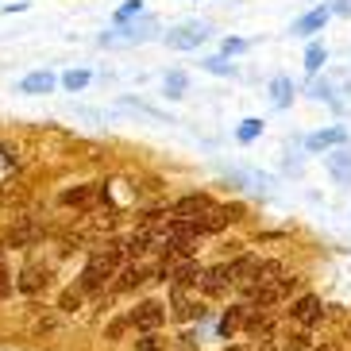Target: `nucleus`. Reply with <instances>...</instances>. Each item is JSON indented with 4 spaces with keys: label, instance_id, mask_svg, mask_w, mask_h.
Masks as SVG:
<instances>
[{
    "label": "nucleus",
    "instance_id": "28",
    "mask_svg": "<svg viewBox=\"0 0 351 351\" xmlns=\"http://www.w3.org/2000/svg\"><path fill=\"white\" fill-rule=\"evenodd\" d=\"M12 293V278H8V270L0 267V298H8Z\"/></svg>",
    "mask_w": 351,
    "mask_h": 351
},
{
    "label": "nucleus",
    "instance_id": "3",
    "mask_svg": "<svg viewBox=\"0 0 351 351\" xmlns=\"http://www.w3.org/2000/svg\"><path fill=\"white\" fill-rule=\"evenodd\" d=\"M324 317V301L317 298V293H305V298H298L293 305H289V320H298V324H317V320Z\"/></svg>",
    "mask_w": 351,
    "mask_h": 351
},
{
    "label": "nucleus",
    "instance_id": "18",
    "mask_svg": "<svg viewBox=\"0 0 351 351\" xmlns=\"http://www.w3.org/2000/svg\"><path fill=\"white\" fill-rule=\"evenodd\" d=\"M186 73H182V70H174V73H166V97H182V93H186Z\"/></svg>",
    "mask_w": 351,
    "mask_h": 351
},
{
    "label": "nucleus",
    "instance_id": "10",
    "mask_svg": "<svg viewBox=\"0 0 351 351\" xmlns=\"http://www.w3.org/2000/svg\"><path fill=\"white\" fill-rule=\"evenodd\" d=\"M20 93H27V97H39V93H51L54 89V73H47V70H35V73H27L20 85H16Z\"/></svg>",
    "mask_w": 351,
    "mask_h": 351
},
{
    "label": "nucleus",
    "instance_id": "23",
    "mask_svg": "<svg viewBox=\"0 0 351 351\" xmlns=\"http://www.w3.org/2000/svg\"><path fill=\"white\" fill-rule=\"evenodd\" d=\"M205 70H213V73H228V77H232V73H236V66L224 62V58H205Z\"/></svg>",
    "mask_w": 351,
    "mask_h": 351
},
{
    "label": "nucleus",
    "instance_id": "4",
    "mask_svg": "<svg viewBox=\"0 0 351 351\" xmlns=\"http://www.w3.org/2000/svg\"><path fill=\"white\" fill-rule=\"evenodd\" d=\"M208 208H213L208 193H186L182 201H174V220H197V217H205Z\"/></svg>",
    "mask_w": 351,
    "mask_h": 351
},
{
    "label": "nucleus",
    "instance_id": "9",
    "mask_svg": "<svg viewBox=\"0 0 351 351\" xmlns=\"http://www.w3.org/2000/svg\"><path fill=\"white\" fill-rule=\"evenodd\" d=\"M205 43V32L201 27H178V32H166V47H174V51H193Z\"/></svg>",
    "mask_w": 351,
    "mask_h": 351
},
{
    "label": "nucleus",
    "instance_id": "8",
    "mask_svg": "<svg viewBox=\"0 0 351 351\" xmlns=\"http://www.w3.org/2000/svg\"><path fill=\"white\" fill-rule=\"evenodd\" d=\"M247 317H251V301H243V305H232V309L220 317V336H224V340H232L239 328H247Z\"/></svg>",
    "mask_w": 351,
    "mask_h": 351
},
{
    "label": "nucleus",
    "instance_id": "31",
    "mask_svg": "<svg viewBox=\"0 0 351 351\" xmlns=\"http://www.w3.org/2000/svg\"><path fill=\"white\" fill-rule=\"evenodd\" d=\"M228 351H251V348H239V343H236V348H228Z\"/></svg>",
    "mask_w": 351,
    "mask_h": 351
},
{
    "label": "nucleus",
    "instance_id": "11",
    "mask_svg": "<svg viewBox=\"0 0 351 351\" xmlns=\"http://www.w3.org/2000/svg\"><path fill=\"white\" fill-rule=\"evenodd\" d=\"M343 143H348L343 128H324V132L309 135V151H328V147H343Z\"/></svg>",
    "mask_w": 351,
    "mask_h": 351
},
{
    "label": "nucleus",
    "instance_id": "24",
    "mask_svg": "<svg viewBox=\"0 0 351 351\" xmlns=\"http://www.w3.org/2000/svg\"><path fill=\"white\" fill-rule=\"evenodd\" d=\"M128 328H132V317H120V320H112V324H108V340H120V336H124Z\"/></svg>",
    "mask_w": 351,
    "mask_h": 351
},
{
    "label": "nucleus",
    "instance_id": "20",
    "mask_svg": "<svg viewBox=\"0 0 351 351\" xmlns=\"http://www.w3.org/2000/svg\"><path fill=\"white\" fill-rule=\"evenodd\" d=\"M324 58H328V54H324V47H309V54H305V70H309V73H317Z\"/></svg>",
    "mask_w": 351,
    "mask_h": 351
},
{
    "label": "nucleus",
    "instance_id": "29",
    "mask_svg": "<svg viewBox=\"0 0 351 351\" xmlns=\"http://www.w3.org/2000/svg\"><path fill=\"white\" fill-rule=\"evenodd\" d=\"M336 12H351V0H336Z\"/></svg>",
    "mask_w": 351,
    "mask_h": 351
},
{
    "label": "nucleus",
    "instance_id": "22",
    "mask_svg": "<svg viewBox=\"0 0 351 351\" xmlns=\"http://www.w3.org/2000/svg\"><path fill=\"white\" fill-rule=\"evenodd\" d=\"M270 89H274V104H289V82L286 77H274V85H270Z\"/></svg>",
    "mask_w": 351,
    "mask_h": 351
},
{
    "label": "nucleus",
    "instance_id": "7",
    "mask_svg": "<svg viewBox=\"0 0 351 351\" xmlns=\"http://www.w3.org/2000/svg\"><path fill=\"white\" fill-rule=\"evenodd\" d=\"M151 274H158V267L151 270V267H143V263H128V267L120 270V282H116V289H120V293H132V289H139L147 278H151Z\"/></svg>",
    "mask_w": 351,
    "mask_h": 351
},
{
    "label": "nucleus",
    "instance_id": "12",
    "mask_svg": "<svg viewBox=\"0 0 351 351\" xmlns=\"http://www.w3.org/2000/svg\"><path fill=\"white\" fill-rule=\"evenodd\" d=\"M97 193H101L97 186H73V189H66V193H62V205L85 208V205H93V201H97Z\"/></svg>",
    "mask_w": 351,
    "mask_h": 351
},
{
    "label": "nucleus",
    "instance_id": "26",
    "mask_svg": "<svg viewBox=\"0 0 351 351\" xmlns=\"http://www.w3.org/2000/svg\"><path fill=\"white\" fill-rule=\"evenodd\" d=\"M286 348L289 351H305V348H309V336H305V332H293V336L286 340Z\"/></svg>",
    "mask_w": 351,
    "mask_h": 351
},
{
    "label": "nucleus",
    "instance_id": "15",
    "mask_svg": "<svg viewBox=\"0 0 351 351\" xmlns=\"http://www.w3.org/2000/svg\"><path fill=\"white\" fill-rule=\"evenodd\" d=\"M328 170H332V178H336L340 186H348L351 182V151H336V155H328Z\"/></svg>",
    "mask_w": 351,
    "mask_h": 351
},
{
    "label": "nucleus",
    "instance_id": "30",
    "mask_svg": "<svg viewBox=\"0 0 351 351\" xmlns=\"http://www.w3.org/2000/svg\"><path fill=\"white\" fill-rule=\"evenodd\" d=\"M320 351H340V348H336V343H324V348H320Z\"/></svg>",
    "mask_w": 351,
    "mask_h": 351
},
{
    "label": "nucleus",
    "instance_id": "14",
    "mask_svg": "<svg viewBox=\"0 0 351 351\" xmlns=\"http://www.w3.org/2000/svg\"><path fill=\"white\" fill-rule=\"evenodd\" d=\"M35 239H39V228L27 224V220H20L16 228H8V243L12 247H32Z\"/></svg>",
    "mask_w": 351,
    "mask_h": 351
},
{
    "label": "nucleus",
    "instance_id": "2",
    "mask_svg": "<svg viewBox=\"0 0 351 351\" xmlns=\"http://www.w3.org/2000/svg\"><path fill=\"white\" fill-rule=\"evenodd\" d=\"M47 286H51V267H39V263H27V267L20 270V278H16V289L27 293V298L43 293Z\"/></svg>",
    "mask_w": 351,
    "mask_h": 351
},
{
    "label": "nucleus",
    "instance_id": "6",
    "mask_svg": "<svg viewBox=\"0 0 351 351\" xmlns=\"http://www.w3.org/2000/svg\"><path fill=\"white\" fill-rule=\"evenodd\" d=\"M228 267H232V286L247 289L251 282H255L258 267H263V258H255V255H239L236 263H228Z\"/></svg>",
    "mask_w": 351,
    "mask_h": 351
},
{
    "label": "nucleus",
    "instance_id": "13",
    "mask_svg": "<svg viewBox=\"0 0 351 351\" xmlns=\"http://www.w3.org/2000/svg\"><path fill=\"white\" fill-rule=\"evenodd\" d=\"M174 317L178 320H193L201 317V305L189 298V289H174Z\"/></svg>",
    "mask_w": 351,
    "mask_h": 351
},
{
    "label": "nucleus",
    "instance_id": "19",
    "mask_svg": "<svg viewBox=\"0 0 351 351\" xmlns=\"http://www.w3.org/2000/svg\"><path fill=\"white\" fill-rule=\"evenodd\" d=\"M263 132V120H243V124H239V143H251V139H255V135Z\"/></svg>",
    "mask_w": 351,
    "mask_h": 351
},
{
    "label": "nucleus",
    "instance_id": "27",
    "mask_svg": "<svg viewBox=\"0 0 351 351\" xmlns=\"http://www.w3.org/2000/svg\"><path fill=\"white\" fill-rule=\"evenodd\" d=\"M243 51H247L243 39H224V54H243Z\"/></svg>",
    "mask_w": 351,
    "mask_h": 351
},
{
    "label": "nucleus",
    "instance_id": "1",
    "mask_svg": "<svg viewBox=\"0 0 351 351\" xmlns=\"http://www.w3.org/2000/svg\"><path fill=\"white\" fill-rule=\"evenodd\" d=\"M128 317H132V328H139V332H158L166 324V309L158 301H139Z\"/></svg>",
    "mask_w": 351,
    "mask_h": 351
},
{
    "label": "nucleus",
    "instance_id": "32",
    "mask_svg": "<svg viewBox=\"0 0 351 351\" xmlns=\"http://www.w3.org/2000/svg\"><path fill=\"white\" fill-rule=\"evenodd\" d=\"M0 267H4V258H0Z\"/></svg>",
    "mask_w": 351,
    "mask_h": 351
},
{
    "label": "nucleus",
    "instance_id": "25",
    "mask_svg": "<svg viewBox=\"0 0 351 351\" xmlns=\"http://www.w3.org/2000/svg\"><path fill=\"white\" fill-rule=\"evenodd\" d=\"M135 351H162V343L155 340V332H147L143 340H135Z\"/></svg>",
    "mask_w": 351,
    "mask_h": 351
},
{
    "label": "nucleus",
    "instance_id": "17",
    "mask_svg": "<svg viewBox=\"0 0 351 351\" xmlns=\"http://www.w3.org/2000/svg\"><path fill=\"white\" fill-rule=\"evenodd\" d=\"M89 82H93V73H89V70H70V73L62 77V85L70 89V93H73V89H85Z\"/></svg>",
    "mask_w": 351,
    "mask_h": 351
},
{
    "label": "nucleus",
    "instance_id": "21",
    "mask_svg": "<svg viewBox=\"0 0 351 351\" xmlns=\"http://www.w3.org/2000/svg\"><path fill=\"white\" fill-rule=\"evenodd\" d=\"M77 305H82V289H66L62 301H58V309H62V313H73Z\"/></svg>",
    "mask_w": 351,
    "mask_h": 351
},
{
    "label": "nucleus",
    "instance_id": "16",
    "mask_svg": "<svg viewBox=\"0 0 351 351\" xmlns=\"http://www.w3.org/2000/svg\"><path fill=\"white\" fill-rule=\"evenodd\" d=\"M324 20H328V8L309 12V16H301V20L293 23V35H313V32H320V27H324Z\"/></svg>",
    "mask_w": 351,
    "mask_h": 351
},
{
    "label": "nucleus",
    "instance_id": "5",
    "mask_svg": "<svg viewBox=\"0 0 351 351\" xmlns=\"http://www.w3.org/2000/svg\"><path fill=\"white\" fill-rule=\"evenodd\" d=\"M228 286H232V267L228 263L205 270V278H201V293L205 298H220V293H228Z\"/></svg>",
    "mask_w": 351,
    "mask_h": 351
}]
</instances>
